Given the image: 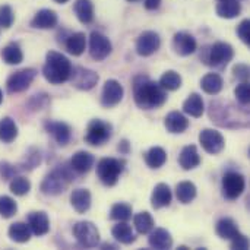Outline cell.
I'll return each instance as SVG.
<instances>
[{
  "label": "cell",
  "mask_w": 250,
  "mask_h": 250,
  "mask_svg": "<svg viewBox=\"0 0 250 250\" xmlns=\"http://www.w3.org/2000/svg\"><path fill=\"white\" fill-rule=\"evenodd\" d=\"M133 95L135 103L142 110H154L167 101V91L160 86V83L152 82L148 76L139 75L133 81Z\"/></svg>",
  "instance_id": "cell-1"
},
{
  "label": "cell",
  "mask_w": 250,
  "mask_h": 250,
  "mask_svg": "<svg viewBox=\"0 0 250 250\" xmlns=\"http://www.w3.org/2000/svg\"><path fill=\"white\" fill-rule=\"evenodd\" d=\"M72 72V64L69 59L57 51H48L45 56V63L42 66V75L47 82L53 85H60L69 81Z\"/></svg>",
  "instance_id": "cell-2"
},
{
  "label": "cell",
  "mask_w": 250,
  "mask_h": 250,
  "mask_svg": "<svg viewBox=\"0 0 250 250\" xmlns=\"http://www.w3.org/2000/svg\"><path fill=\"white\" fill-rule=\"evenodd\" d=\"M72 167L69 166H60L54 168L50 174L45 176V179L41 183V192L48 196H57L66 190L69 183L73 180V176L70 173Z\"/></svg>",
  "instance_id": "cell-3"
},
{
  "label": "cell",
  "mask_w": 250,
  "mask_h": 250,
  "mask_svg": "<svg viewBox=\"0 0 250 250\" xmlns=\"http://www.w3.org/2000/svg\"><path fill=\"white\" fill-rule=\"evenodd\" d=\"M125 161L117 158H103L97 164V176L104 186H114L119 182L120 174L123 173Z\"/></svg>",
  "instance_id": "cell-4"
},
{
  "label": "cell",
  "mask_w": 250,
  "mask_h": 250,
  "mask_svg": "<svg viewBox=\"0 0 250 250\" xmlns=\"http://www.w3.org/2000/svg\"><path fill=\"white\" fill-rule=\"evenodd\" d=\"M234 57V50L229 42H215L209 47V50H207L205 56H201V59H204V63L208 66H214V67H223L226 64H229Z\"/></svg>",
  "instance_id": "cell-5"
},
{
  "label": "cell",
  "mask_w": 250,
  "mask_h": 250,
  "mask_svg": "<svg viewBox=\"0 0 250 250\" xmlns=\"http://www.w3.org/2000/svg\"><path fill=\"white\" fill-rule=\"evenodd\" d=\"M111 133H113V127L108 122H104L101 119H94L88 125L85 142L92 146H100L111 138Z\"/></svg>",
  "instance_id": "cell-6"
},
{
  "label": "cell",
  "mask_w": 250,
  "mask_h": 250,
  "mask_svg": "<svg viewBox=\"0 0 250 250\" xmlns=\"http://www.w3.org/2000/svg\"><path fill=\"white\" fill-rule=\"evenodd\" d=\"M73 236L83 248H97L100 243V231L91 221H79L73 226Z\"/></svg>",
  "instance_id": "cell-7"
},
{
  "label": "cell",
  "mask_w": 250,
  "mask_h": 250,
  "mask_svg": "<svg viewBox=\"0 0 250 250\" xmlns=\"http://www.w3.org/2000/svg\"><path fill=\"white\" fill-rule=\"evenodd\" d=\"M98 79H100L98 73H95L91 69L81 67V66L72 67V72H70V76H69L70 83L75 88L81 89V91H89V89H92L98 83Z\"/></svg>",
  "instance_id": "cell-8"
},
{
  "label": "cell",
  "mask_w": 250,
  "mask_h": 250,
  "mask_svg": "<svg viewBox=\"0 0 250 250\" xmlns=\"http://www.w3.org/2000/svg\"><path fill=\"white\" fill-rule=\"evenodd\" d=\"M35 76H37V70L32 67H25V69H21V70L12 73L6 82L7 92L18 94V92L28 89L29 85L32 83V81L35 79Z\"/></svg>",
  "instance_id": "cell-9"
},
{
  "label": "cell",
  "mask_w": 250,
  "mask_h": 250,
  "mask_svg": "<svg viewBox=\"0 0 250 250\" xmlns=\"http://www.w3.org/2000/svg\"><path fill=\"white\" fill-rule=\"evenodd\" d=\"M246 188V180L240 173L230 171L223 177V195L229 201L237 199Z\"/></svg>",
  "instance_id": "cell-10"
},
{
  "label": "cell",
  "mask_w": 250,
  "mask_h": 250,
  "mask_svg": "<svg viewBox=\"0 0 250 250\" xmlns=\"http://www.w3.org/2000/svg\"><path fill=\"white\" fill-rule=\"evenodd\" d=\"M111 50H113V45L104 34L97 32V31L91 32V35H89V54L94 60L101 62V60L107 59L110 56Z\"/></svg>",
  "instance_id": "cell-11"
},
{
  "label": "cell",
  "mask_w": 250,
  "mask_h": 250,
  "mask_svg": "<svg viewBox=\"0 0 250 250\" xmlns=\"http://www.w3.org/2000/svg\"><path fill=\"white\" fill-rule=\"evenodd\" d=\"M199 144L202 145L205 152L212 154V155L220 154L226 146L224 136L218 130H214V129H204L199 133Z\"/></svg>",
  "instance_id": "cell-12"
},
{
  "label": "cell",
  "mask_w": 250,
  "mask_h": 250,
  "mask_svg": "<svg viewBox=\"0 0 250 250\" xmlns=\"http://www.w3.org/2000/svg\"><path fill=\"white\" fill-rule=\"evenodd\" d=\"M161 45V38L154 31H144L136 40V53L142 57L154 54Z\"/></svg>",
  "instance_id": "cell-13"
},
{
  "label": "cell",
  "mask_w": 250,
  "mask_h": 250,
  "mask_svg": "<svg viewBox=\"0 0 250 250\" xmlns=\"http://www.w3.org/2000/svg\"><path fill=\"white\" fill-rule=\"evenodd\" d=\"M125 95V89L122 86V83L116 79H108L104 83L103 88V94H101V104L107 108L117 105Z\"/></svg>",
  "instance_id": "cell-14"
},
{
  "label": "cell",
  "mask_w": 250,
  "mask_h": 250,
  "mask_svg": "<svg viewBox=\"0 0 250 250\" xmlns=\"http://www.w3.org/2000/svg\"><path fill=\"white\" fill-rule=\"evenodd\" d=\"M196 40L189 32H177L173 37V48L179 56H190L196 51Z\"/></svg>",
  "instance_id": "cell-15"
},
{
  "label": "cell",
  "mask_w": 250,
  "mask_h": 250,
  "mask_svg": "<svg viewBox=\"0 0 250 250\" xmlns=\"http://www.w3.org/2000/svg\"><path fill=\"white\" fill-rule=\"evenodd\" d=\"M45 130L56 139V142L60 145V146H64L69 144L70 141V136H72V130L69 127V125L63 123V122H53V120H48L45 122Z\"/></svg>",
  "instance_id": "cell-16"
},
{
  "label": "cell",
  "mask_w": 250,
  "mask_h": 250,
  "mask_svg": "<svg viewBox=\"0 0 250 250\" xmlns=\"http://www.w3.org/2000/svg\"><path fill=\"white\" fill-rule=\"evenodd\" d=\"M28 226L35 236H44L50 230V220L44 211H34L28 214Z\"/></svg>",
  "instance_id": "cell-17"
},
{
  "label": "cell",
  "mask_w": 250,
  "mask_h": 250,
  "mask_svg": "<svg viewBox=\"0 0 250 250\" xmlns=\"http://www.w3.org/2000/svg\"><path fill=\"white\" fill-rule=\"evenodd\" d=\"M171 199H173V193L170 186L166 183H158L151 195V205L154 209H161L164 207H168L171 204Z\"/></svg>",
  "instance_id": "cell-18"
},
{
  "label": "cell",
  "mask_w": 250,
  "mask_h": 250,
  "mask_svg": "<svg viewBox=\"0 0 250 250\" xmlns=\"http://www.w3.org/2000/svg\"><path fill=\"white\" fill-rule=\"evenodd\" d=\"M59 18L57 13L51 9H41L35 13L31 25L38 29H51L57 25Z\"/></svg>",
  "instance_id": "cell-19"
},
{
  "label": "cell",
  "mask_w": 250,
  "mask_h": 250,
  "mask_svg": "<svg viewBox=\"0 0 250 250\" xmlns=\"http://www.w3.org/2000/svg\"><path fill=\"white\" fill-rule=\"evenodd\" d=\"M164 126L170 133H183L189 127V120L183 113L171 111L166 116Z\"/></svg>",
  "instance_id": "cell-20"
},
{
  "label": "cell",
  "mask_w": 250,
  "mask_h": 250,
  "mask_svg": "<svg viewBox=\"0 0 250 250\" xmlns=\"http://www.w3.org/2000/svg\"><path fill=\"white\" fill-rule=\"evenodd\" d=\"M94 155L86 152V151H78L76 154H73V157L70 158V167L73 171L79 173V174H83V173H88L92 167H94Z\"/></svg>",
  "instance_id": "cell-21"
},
{
  "label": "cell",
  "mask_w": 250,
  "mask_h": 250,
  "mask_svg": "<svg viewBox=\"0 0 250 250\" xmlns=\"http://www.w3.org/2000/svg\"><path fill=\"white\" fill-rule=\"evenodd\" d=\"M179 164L183 170L189 171L196 168L201 164V157L198 152V148L195 145H188L182 149L179 155Z\"/></svg>",
  "instance_id": "cell-22"
},
{
  "label": "cell",
  "mask_w": 250,
  "mask_h": 250,
  "mask_svg": "<svg viewBox=\"0 0 250 250\" xmlns=\"http://www.w3.org/2000/svg\"><path fill=\"white\" fill-rule=\"evenodd\" d=\"M148 243L152 249L167 250L173 246V237L166 229H155L148 239Z\"/></svg>",
  "instance_id": "cell-23"
},
{
  "label": "cell",
  "mask_w": 250,
  "mask_h": 250,
  "mask_svg": "<svg viewBox=\"0 0 250 250\" xmlns=\"http://www.w3.org/2000/svg\"><path fill=\"white\" fill-rule=\"evenodd\" d=\"M70 204L79 214H85L91 208V193L88 189H75L70 195Z\"/></svg>",
  "instance_id": "cell-24"
},
{
  "label": "cell",
  "mask_w": 250,
  "mask_h": 250,
  "mask_svg": "<svg viewBox=\"0 0 250 250\" xmlns=\"http://www.w3.org/2000/svg\"><path fill=\"white\" fill-rule=\"evenodd\" d=\"M111 234L122 245H132L136 240V236H135L132 227L126 221H119V224H116L113 227Z\"/></svg>",
  "instance_id": "cell-25"
},
{
  "label": "cell",
  "mask_w": 250,
  "mask_h": 250,
  "mask_svg": "<svg viewBox=\"0 0 250 250\" xmlns=\"http://www.w3.org/2000/svg\"><path fill=\"white\" fill-rule=\"evenodd\" d=\"M183 111L186 114H189L190 117H201L205 111V105H204V100L199 94L193 92L189 95V98L183 103Z\"/></svg>",
  "instance_id": "cell-26"
},
{
  "label": "cell",
  "mask_w": 250,
  "mask_h": 250,
  "mask_svg": "<svg viewBox=\"0 0 250 250\" xmlns=\"http://www.w3.org/2000/svg\"><path fill=\"white\" fill-rule=\"evenodd\" d=\"M201 86H202L204 92H207L209 95H218L223 91L224 81L218 73H207L201 81Z\"/></svg>",
  "instance_id": "cell-27"
},
{
  "label": "cell",
  "mask_w": 250,
  "mask_h": 250,
  "mask_svg": "<svg viewBox=\"0 0 250 250\" xmlns=\"http://www.w3.org/2000/svg\"><path fill=\"white\" fill-rule=\"evenodd\" d=\"M242 12V6L239 0H220L217 4V15L224 19L237 18Z\"/></svg>",
  "instance_id": "cell-28"
},
{
  "label": "cell",
  "mask_w": 250,
  "mask_h": 250,
  "mask_svg": "<svg viewBox=\"0 0 250 250\" xmlns=\"http://www.w3.org/2000/svg\"><path fill=\"white\" fill-rule=\"evenodd\" d=\"M86 48V37L83 32H75L66 40V50L73 56H81Z\"/></svg>",
  "instance_id": "cell-29"
},
{
  "label": "cell",
  "mask_w": 250,
  "mask_h": 250,
  "mask_svg": "<svg viewBox=\"0 0 250 250\" xmlns=\"http://www.w3.org/2000/svg\"><path fill=\"white\" fill-rule=\"evenodd\" d=\"M167 161V152L161 146H152L145 154V163L149 168H161Z\"/></svg>",
  "instance_id": "cell-30"
},
{
  "label": "cell",
  "mask_w": 250,
  "mask_h": 250,
  "mask_svg": "<svg viewBox=\"0 0 250 250\" xmlns=\"http://www.w3.org/2000/svg\"><path fill=\"white\" fill-rule=\"evenodd\" d=\"M75 13L82 23H91L94 21V4L91 0H76Z\"/></svg>",
  "instance_id": "cell-31"
},
{
  "label": "cell",
  "mask_w": 250,
  "mask_h": 250,
  "mask_svg": "<svg viewBox=\"0 0 250 250\" xmlns=\"http://www.w3.org/2000/svg\"><path fill=\"white\" fill-rule=\"evenodd\" d=\"M18 136V126L13 119L3 117L0 120V141L4 144H10Z\"/></svg>",
  "instance_id": "cell-32"
},
{
  "label": "cell",
  "mask_w": 250,
  "mask_h": 250,
  "mask_svg": "<svg viewBox=\"0 0 250 250\" xmlns=\"http://www.w3.org/2000/svg\"><path fill=\"white\" fill-rule=\"evenodd\" d=\"M239 233H240L239 231V227L234 223V220H231V218H221L217 223V234L223 240H231Z\"/></svg>",
  "instance_id": "cell-33"
},
{
  "label": "cell",
  "mask_w": 250,
  "mask_h": 250,
  "mask_svg": "<svg viewBox=\"0 0 250 250\" xmlns=\"http://www.w3.org/2000/svg\"><path fill=\"white\" fill-rule=\"evenodd\" d=\"M9 237L16 243H26L31 239V229L25 223H13L9 227Z\"/></svg>",
  "instance_id": "cell-34"
},
{
  "label": "cell",
  "mask_w": 250,
  "mask_h": 250,
  "mask_svg": "<svg viewBox=\"0 0 250 250\" xmlns=\"http://www.w3.org/2000/svg\"><path fill=\"white\" fill-rule=\"evenodd\" d=\"M176 196L179 202L188 205L196 198V186L192 182H182L176 188Z\"/></svg>",
  "instance_id": "cell-35"
},
{
  "label": "cell",
  "mask_w": 250,
  "mask_h": 250,
  "mask_svg": "<svg viewBox=\"0 0 250 250\" xmlns=\"http://www.w3.org/2000/svg\"><path fill=\"white\" fill-rule=\"evenodd\" d=\"M133 226L139 234H148L154 230V218L146 211L139 212L133 217Z\"/></svg>",
  "instance_id": "cell-36"
},
{
  "label": "cell",
  "mask_w": 250,
  "mask_h": 250,
  "mask_svg": "<svg viewBox=\"0 0 250 250\" xmlns=\"http://www.w3.org/2000/svg\"><path fill=\"white\" fill-rule=\"evenodd\" d=\"M1 59L7 64H19L23 60V53H22L19 44H16V42L7 44L1 51Z\"/></svg>",
  "instance_id": "cell-37"
},
{
  "label": "cell",
  "mask_w": 250,
  "mask_h": 250,
  "mask_svg": "<svg viewBox=\"0 0 250 250\" xmlns=\"http://www.w3.org/2000/svg\"><path fill=\"white\" fill-rule=\"evenodd\" d=\"M160 86L166 91H176L182 86V76L174 70H167L160 78Z\"/></svg>",
  "instance_id": "cell-38"
},
{
  "label": "cell",
  "mask_w": 250,
  "mask_h": 250,
  "mask_svg": "<svg viewBox=\"0 0 250 250\" xmlns=\"http://www.w3.org/2000/svg\"><path fill=\"white\" fill-rule=\"evenodd\" d=\"M9 189L13 195L16 196H25L29 193L31 190V182L26 179V177H22V176H15L12 180H10V185H9Z\"/></svg>",
  "instance_id": "cell-39"
},
{
  "label": "cell",
  "mask_w": 250,
  "mask_h": 250,
  "mask_svg": "<svg viewBox=\"0 0 250 250\" xmlns=\"http://www.w3.org/2000/svg\"><path fill=\"white\" fill-rule=\"evenodd\" d=\"M110 218L116 221H129L132 218V207L123 202L114 204L110 211Z\"/></svg>",
  "instance_id": "cell-40"
},
{
  "label": "cell",
  "mask_w": 250,
  "mask_h": 250,
  "mask_svg": "<svg viewBox=\"0 0 250 250\" xmlns=\"http://www.w3.org/2000/svg\"><path fill=\"white\" fill-rule=\"evenodd\" d=\"M18 211L16 202L10 196H0V215L3 218H12Z\"/></svg>",
  "instance_id": "cell-41"
},
{
  "label": "cell",
  "mask_w": 250,
  "mask_h": 250,
  "mask_svg": "<svg viewBox=\"0 0 250 250\" xmlns=\"http://www.w3.org/2000/svg\"><path fill=\"white\" fill-rule=\"evenodd\" d=\"M234 95H236L237 101H239L242 105H248L250 101L249 82H242L240 85H237V88L234 89Z\"/></svg>",
  "instance_id": "cell-42"
},
{
  "label": "cell",
  "mask_w": 250,
  "mask_h": 250,
  "mask_svg": "<svg viewBox=\"0 0 250 250\" xmlns=\"http://www.w3.org/2000/svg\"><path fill=\"white\" fill-rule=\"evenodd\" d=\"M13 10L9 4H3L0 6V28H10L13 23Z\"/></svg>",
  "instance_id": "cell-43"
},
{
  "label": "cell",
  "mask_w": 250,
  "mask_h": 250,
  "mask_svg": "<svg viewBox=\"0 0 250 250\" xmlns=\"http://www.w3.org/2000/svg\"><path fill=\"white\" fill-rule=\"evenodd\" d=\"M40 163H41V155H40V152L35 151V149H31V154L26 155V158H25V161L21 164V168H19V170H32V168H35Z\"/></svg>",
  "instance_id": "cell-44"
},
{
  "label": "cell",
  "mask_w": 250,
  "mask_h": 250,
  "mask_svg": "<svg viewBox=\"0 0 250 250\" xmlns=\"http://www.w3.org/2000/svg\"><path fill=\"white\" fill-rule=\"evenodd\" d=\"M230 248L234 250H248L249 249V239L243 234H237L230 240Z\"/></svg>",
  "instance_id": "cell-45"
},
{
  "label": "cell",
  "mask_w": 250,
  "mask_h": 250,
  "mask_svg": "<svg viewBox=\"0 0 250 250\" xmlns=\"http://www.w3.org/2000/svg\"><path fill=\"white\" fill-rule=\"evenodd\" d=\"M250 21L249 19H245V21H242L240 22V25L237 26V35H239V38L245 42V44H250Z\"/></svg>",
  "instance_id": "cell-46"
},
{
  "label": "cell",
  "mask_w": 250,
  "mask_h": 250,
  "mask_svg": "<svg viewBox=\"0 0 250 250\" xmlns=\"http://www.w3.org/2000/svg\"><path fill=\"white\" fill-rule=\"evenodd\" d=\"M18 171L19 168H16L15 166L9 163H0V174L4 180H12L18 174Z\"/></svg>",
  "instance_id": "cell-47"
},
{
  "label": "cell",
  "mask_w": 250,
  "mask_h": 250,
  "mask_svg": "<svg viewBox=\"0 0 250 250\" xmlns=\"http://www.w3.org/2000/svg\"><path fill=\"white\" fill-rule=\"evenodd\" d=\"M233 73L242 82H248L249 81V67H248V64H243V63L236 64L233 67Z\"/></svg>",
  "instance_id": "cell-48"
},
{
  "label": "cell",
  "mask_w": 250,
  "mask_h": 250,
  "mask_svg": "<svg viewBox=\"0 0 250 250\" xmlns=\"http://www.w3.org/2000/svg\"><path fill=\"white\" fill-rule=\"evenodd\" d=\"M47 103H48L47 95H34V97L31 98V101H29L32 110H41Z\"/></svg>",
  "instance_id": "cell-49"
},
{
  "label": "cell",
  "mask_w": 250,
  "mask_h": 250,
  "mask_svg": "<svg viewBox=\"0 0 250 250\" xmlns=\"http://www.w3.org/2000/svg\"><path fill=\"white\" fill-rule=\"evenodd\" d=\"M160 4H161V0H145L144 1V6L148 10H155L160 7Z\"/></svg>",
  "instance_id": "cell-50"
},
{
  "label": "cell",
  "mask_w": 250,
  "mask_h": 250,
  "mask_svg": "<svg viewBox=\"0 0 250 250\" xmlns=\"http://www.w3.org/2000/svg\"><path fill=\"white\" fill-rule=\"evenodd\" d=\"M129 149H130L129 142H127V141H122V144L119 145V151H120V152H123V154H127V152H129Z\"/></svg>",
  "instance_id": "cell-51"
},
{
  "label": "cell",
  "mask_w": 250,
  "mask_h": 250,
  "mask_svg": "<svg viewBox=\"0 0 250 250\" xmlns=\"http://www.w3.org/2000/svg\"><path fill=\"white\" fill-rule=\"evenodd\" d=\"M107 248H110V249H116V246H113V245H108V243L103 245V249H107Z\"/></svg>",
  "instance_id": "cell-52"
},
{
  "label": "cell",
  "mask_w": 250,
  "mask_h": 250,
  "mask_svg": "<svg viewBox=\"0 0 250 250\" xmlns=\"http://www.w3.org/2000/svg\"><path fill=\"white\" fill-rule=\"evenodd\" d=\"M56 3H60V4H63V3H66V1H69V0H54Z\"/></svg>",
  "instance_id": "cell-53"
},
{
  "label": "cell",
  "mask_w": 250,
  "mask_h": 250,
  "mask_svg": "<svg viewBox=\"0 0 250 250\" xmlns=\"http://www.w3.org/2000/svg\"><path fill=\"white\" fill-rule=\"evenodd\" d=\"M3 103V92H1V89H0V104Z\"/></svg>",
  "instance_id": "cell-54"
},
{
  "label": "cell",
  "mask_w": 250,
  "mask_h": 250,
  "mask_svg": "<svg viewBox=\"0 0 250 250\" xmlns=\"http://www.w3.org/2000/svg\"><path fill=\"white\" fill-rule=\"evenodd\" d=\"M127 1H130V3H133V1H139V0H127Z\"/></svg>",
  "instance_id": "cell-55"
}]
</instances>
